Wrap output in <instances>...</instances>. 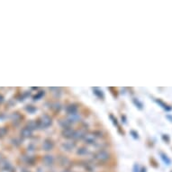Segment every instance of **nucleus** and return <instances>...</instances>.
<instances>
[{"label": "nucleus", "mask_w": 172, "mask_h": 172, "mask_svg": "<svg viewBox=\"0 0 172 172\" xmlns=\"http://www.w3.org/2000/svg\"><path fill=\"white\" fill-rule=\"evenodd\" d=\"M88 153H89V151L87 148H79L77 151V155H79V156H87Z\"/></svg>", "instance_id": "nucleus-9"}, {"label": "nucleus", "mask_w": 172, "mask_h": 172, "mask_svg": "<svg viewBox=\"0 0 172 172\" xmlns=\"http://www.w3.org/2000/svg\"><path fill=\"white\" fill-rule=\"evenodd\" d=\"M75 131L71 128V127H68V128H65L62 132V134L64 137H66V138L70 139V138H73V134H74Z\"/></svg>", "instance_id": "nucleus-4"}, {"label": "nucleus", "mask_w": 172, "mask_h": 172, "mask_svg": "<svg viewBox=\"0 0 172 172\" xmlns=\"http://www.w3.org/2000/svg\"><path fill=\"white\" fill-rule=\"evenodd\" d=\"M96 137L95 136V134H86L85 135V142L87 144H94L96 143Z\"/></svg>", "instance_id": "nucleus-5"}, {"label": "nucleus", "mask_w": 172, "mask_h": 172, "mask_svg": "<svg viewBox=\"0 0 172 172\" xmlns=\"http://www.w3.org/2000/svg\"><path fill=\"white\" fill-rule=\"evenodd\" d=\"M40 124H43V127H48L51 124V118L47 115H43L42 116V121H39Z\"/></svg>", "instance_id": "nucleus-2"}, {"label": "nucleus", "mask_w": 172, "mask_h": 172, "mask_svg": "<svg viewBox=\"0 0 172 172\" xmlns=\"http://www.w3.org/2000/svg\"><path fill=\"white\" fill-rule=\"evenodd\" d=\"M53 147H54L53 143H52L51 141H50V140L44 141V143H43V150L46 151H51V149H52Z\"/></svg>", "instance_id": "nucleus-6"}, {"label": "nucleus", "mask_w": 172, "mask_h": 172, "mask_svg": "<svg viewBox=\"0 0 172 172\" xmlns=\"http://www.w3.org/2000/svg\"><path fill=\"white\" fill-rule=\"evenodd\" d=\"M60 159L62 160H60L59 161V163H60V165H61V166H66L67 164H68V162H70V160H68V159H67L66 157H64V156H61L60 157Z\"/></svg>", "instance_id": "nucleus-10"}, {"label": "nucleus", "mask_w": 172, "mask_h": 172, "mask_svg": "<svg viewBox=\"0 0 172 172\" xmlns=\"http://www.w3.org/2000/svg\"><path fill=\"white\" fill-rule=\"evenodd\" d=\"M61 147L64 149V151H71V150H73L75 147H76V145H75V143H62L61 144Z\"/></svg>", "instance_id": "nucleus-8"}, {"label": "nucleus", "mask_w": 172, "mask_h": 172, "mask_svg": "<svg viewBox=\"0 0 172 172\" xmlns=\"http://www.w3.org/2000/svg\"><path fill=\"white\" fill-rule=\"evenodd\" d=\"M97 161H107L110 158V154L107 151L105 150H100L98 151L94 157Z\"/></svg>", "instance_id": "nucleus-1"}, {"label": "nucleus", "mask_w": 172, "mask_h": 172, "mask_svg": "<svg viewBox=\"0 0 172 172\" xmlns=\"http://www.w3.org/2000/svg\"><path fill=\"white\" fill-rule=\"evenodd\" d=\"M43 161L45 166L51 167V166H52L54 164L55 160H54L53 156H51V155H45L43 157Z\"/></svg>", "instance_id": "nucleus-3"}, {"label": "nucleus", "mask_w": 172, "mask_h": 172, "mask_svg": "<svg viewBox=\"0 0 172 172\" xmlns=\"http://www.w3.org/2000/svg\"><path fill=\"white\" fill-rule=\"evenodd\" d=\"M77 111H78V107H77L75 105H71V106L67 107V108H66V112H67L68 115H76V114H77Z\"/></svg>", "instance_id": "nucleus-7"}, {"label": "nucleus", "mask_w": 172, "mask_h": 172, "mask_svg": "<svg viewBox=\"0 0 172 172\" xmlns=\"http://www.w3.org/2000/svg\"><path fill=\"white\" fill-rule=\"evenodd\" d=\"M94 93L98 96V97H103V94H102V91H97L96 89H95V91H94Z\"/></svg>", "instance_id": "nucleus-11"}]
</instances>
